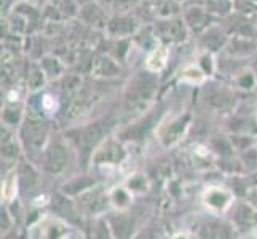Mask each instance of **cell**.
Wrapping results in <instances>:
<instances>
[{
	"instance_id": "cell-1",
	"label": "cell",
	"mask_w": 257,
	"mask_h": 239,
	"mask_svg": "<svg viewBox=\"0 0 257 239\" xmlns=\"http://www.w3.org/2000/svg\"><path fill=\"white\" fill-rule=\"evenodd\" d=\"M43 171L51 175L63 174L70 161V150L63 142H50L40 156Z\"/></svg>"
},
{
	"instance_id": "cell-2",
	"label": "cell",
	"mask_w": 257,
	"mask_h": 239,
	"mask_svg": "<svg viewBox=\"0 0 257 239\" xmlns=\"http://www.w3.org/2000/svg\"><path fill=\"white\" fill-rule=\"evenodd\" d=\"M48 132L43 123H26V126L21 131V144L24 148H28L26 152H31L32 155L42 156L43 150H45Z\"/></svg>"
},
{
	"instance_id": "cell-3",
	"label": "cell",
	"mask_w": 257,
	"mask_h": 239,
	"mask_svg": "<svg viewBox=\"0 0 257 239\" xmlns=\"http://www.w3.org/2000/svg\"><path fill=\"white\" fill-rule=\"evenodd\" d=\"M126 159V150L120 142L107 140L99 148H96L91 155V163L94 166H117Z\"/></svg>"
},
{
	"instance_id": "cell-4",
	"label": "cell",
	"mask_w": 257,
	"mask_h": 239,
	"mask_svg": "<svg viewBox=\"0 0 257 239\" xmlns=\"http://www.w3.org/2000/svg\"><path fill=\"white\" fill-rule=\"evenodd\" d=\"M78 212H83L86 215L97 217L107 209L110 204L109 201V193H102L101 190H97L96 187L90 191L83 193L82 196H78V201H75Z\"/></svg>"
},
{
	"instance_id": "cell-5",
	"label": "cell",
	"mask_w": 257,
	"mask_h": 239,
	"mask_svg": "<svg viewBox=\"0 0 257 239\" xmlns=\"http://www.w3.org/2000/svg\"><path fill=\"white\" fill-rule=\"evenodd\" d=\"M203 204L212 212H224L233 206V191L227 187L212 185L203 191Z\"/></svg>"
},
{
	"instance_id": "cell-6",
	"label": "cell",
	"mask_w": 257,
	"mask_h": 239,
	"mask_svg": "<svg viewBox=\"0 0 257 239\" xmlns=\"http://www.w3.org/2000/svg\"><path fill=\"white\" fill-rule=\"evenodd\" d=\"M200 239H236V228L233 223L222 220H208L198 228Z\"/></svg>"
},
{
	"instance_id": "cell-7",
	"label": "cell",
	"mask_w": 257,
	"mask_h": 239,
	"mask_svg": "<svg viewBox=\"0 0 257 239\" xmlns=\"http://www.w3.org/2000/svg\"><path fill=\"white\" fill-rule=\"evenodd\" d=\"M96 187V180L94 177L82 174V175H75L72 179H69L63 187H61V193H64L69 198H78L82 196L83 193L90 191Z\"/></svg>"
},
{
	"instance_id": "cell-8",
	"label": "cell",
	"mask_w": 257,
	"mask_h": 239,
	"mask_svg": "<svg viewBox=\"0 0 257 239\" xmlns=\"http://www.w3.org/2000/svg\"><path fill=\"white\" fill-rule=\"evenodd\" d=\"M232 223L236 229H252L257 226V209H254L247 202L235 206L232 217Z\"/></svg>"
},
{
	"instance_id": "cell-9",
	"label": "cell",
	"mask_w": 257,
	"mask_h": 239,
	"mask_svg": "<svg viewBox=\"0 0 257 239\" xmlns=\"http://www.w3.org/2000/svg\"><path fill=\"white\" fill-rule=\"evenodd\" d=\"M126 214H128L126 210H121V212H117V215L107 218L115 239H131L133 237V233H135L133 225H135V222H133V218L128 217Z\"/></svg>"
},
{
	"instance_id": "cell-10",
	"label": "cell",
	"mask_w": 257,
	"mask_h": 239,
	"mask_svg": "<svg viewBox=\"0 0 257 239\" xmlns=\"http://www.w3.org/2000/svg\"><path fill=\"white\" fill-rule=\"evenodd\" d=\"M16 174H18V182H20L21 190L31 193L37 188L40 175H39V171L35 169L31 163H21L20 166H18Z\"/></svg>"
},
{
	"instance_id": "cell-11",
	"label": "cell",
	"mask_w": 257,
	"mask_h": 239,
	"mask_svg": "<svg viewBox=\"0 0 257 239\" xmlns=\"http://www.w3.org/2000/svg\"><path fill=\"white\" fill-rule=\"evenodd\" d=\"M109 201H110V206L113 209H117L118 212L128 210L133 204V193L125 187V185L113 187L109 191Z\"/></svg>"
},
{
	"instance_id": "cell-12",
	"label": "cell",
	"mask_w": 257,
	"mask_h": 239,
	"mask_svg": "<svg viewBox=\"0 0 257 239\" xmlns=\"http://www.w3.org/2000/svg\"><path fill=\"white\" fill-rule=\"evenodd\" d=\"M185 126L184 123L177 121V123H173L171 128H168V131L162 136V142L165 147H171L174 144H177L179 140L184 137V132H185Z\"/></svg>"
},
{
	"instance_id": "cell-13",
	"label": "cell",
	"mask_w": 257,
	"mask_h": 239,
	"mask_svg": "<svg viewBox=\"0 0 257 239\" xmlns=\"http://www.w3.org/2000/svg\"><path fill=\"white\" fill-rule=\"evenodd\" d=\"M18 191H20V182H18V174L15 171L5 177V180L2 183V198L5 199V202H10L15 199Z\"/></svg>"
},
{
	"instance_id": "cell-14",
	"label": "cell",
	"mask_w": 257,
	"mask_h": 239,
	"mask_svg": "<svg viewBox=\"0 0 257 239\" xmlns=\"http://www.w3.org/2000/svg\"><path fill=\"white\" fill-rule=\"evenodd\" d=\"M125 187L133 193V196H135V194H144V193H147L150 183H149V179L144 174H135V175H131L130 179L126 180Z\"/></svg>"
},
{
	"instance_id": "cell-15",
	"label": "cell",
	"mask_w": 257,
	"mask_h": 239,
	"mask_svg": "<svg viewBox=\"0 0 257 239\" xmlns=\"http://www.w3.org/2000/svg\"><path fill=\"white\" fill-rule=\"evenodd\" d=\"M91 239H115L107 218L97 217L94 220V226L91 228Z\"/></svg>"
},
{
	"instance_id": "cell-16",
	"label": "cell",
	"mask_w": 257,
	"mask_h": 239,
	"mask_svg": "<svg viewBox=\"0 0 257 239\" xmlns=\"http://www.w3.org/2000/svg\"><path fill=\"white\" fill-rule=\"evenodd\" d=\"M21 150L16 145L15 140H10L8 137L2 139V158L5 161H15L20 156Z\"/></svg>"
},
{
	"instance_id": "cell-17",
	"label": "cell",
	"mask_w": 257,
	"mask_h": 239,
	"mask_svg": "<svg viewBox=\"0 0 257 239\" xmlns=\"http://www.w3.org/2000/svg\"><path fill=\"white\" fill-rule=\"evenodd\" d=\"M241 164L246 171H255L257 169V148H251L241 155Z\"/></svg>"
},
{
	"instance_id": "cell-18",
	"label": "cell",
	"mask_w": 257,
	"mask_h": 239,
	"mask_svg": "<svg viewBox=\"0 0 257 239\" xmlns=\"http://www.w3.org/2000/svg\"><path fill=\"white\" fill-rule=\"evenodd\" d=\"M12 225H13V217L10 215L7 207H2V231L7 233L12 228Z\"/></svg>"
},
{
	"instance_id": "cell-19",
	"label": "cell",
	"mask_w": 257,
	"mask_h": 239,
	"mask_svg": "<svg viewBox=\"0 0 257 239\" xmlns=\"http://www.w3.org/2000/svg\"><path fill=\"white\" fill-rule=\"evenodd\" d=\"M255 145H257V142H255Z\"/></svg>"
}]
</instances>
